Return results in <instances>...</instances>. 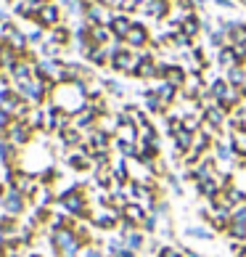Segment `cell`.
Listing matches in <instances>:
<instances>
[{
	"mask_svg": "<svg viewBox=\"0 0 246 257\" xmlns=\"http://www.w3.org/2000/svg\"><path fill=\"white\" fill-rule=\"evenodd\" d=\"M40 19H43L45 24H53L56 19H59V11H56L53 6H48V8H43V14H40Z\"/></svg>",
	"mask_w": 246,
	"mask_h": 257,
	"instance_id": "cell-17",
	"label": "cell"
},
{
	"mask_svg": "<svg viewBox=\"0 0 246 257\" xmlns=\"http://www.w3.org/2000/svg\"><path fill=\"white\" fill-rule=\"evenodd\" d=\"M193 188H196V194L201 196L204 202H214V199L225 191V186H222L217 178H212V180H204V183H193Z\"/></svg>",
	"mask_w": 246,
	"mask_h": 257,
	"instance_id": "cell-4",
	"label": "cell"
},
{
	"mask_svg": "<svg viewBox=\"0 0 246 257\" xmlns=\"http://www.w3.org/2000/svg\"><path fill=\"white\" fill-rule=\"evenodd\" d=\"M201 114H204V122H206V125H212V127H217V130L225 133V122H228L230 111H225L220 103H212V106H204Z\"/></svg>",
	"mask_w": 246,
	"mask_h": 257,
	"instance_id": "cell-3",
	"label": "cell"
},
{
	"mask_svg": "<svg viewBox=\"0 0 246 257\" xmlns=\"http://www.w3.org/2000/svg\"><path fill=\"white\" fill-rule=\"evenodd\" d=\"M148 40H151L148 27L135 22V24H132V30H130V35L125 37V45H127L130 51H140V48H146V45H148Z\"/></svg>",
	"mask_w": 246,
	"mask_h": 257,
	"instance_id": "cell-2",
	"label": "cell"
},
{
	"mask_svg": "<svg viewBox=\"0 0 246 257\" xmlns=\"http://www.w3.org/2000/svg\"><path fill=\"white\" fill-rule=\"evenodd\" d=\"M180 30H183V35H188V37H191V40L196 43V37L204 32V19L198 16L196 11H193V14H183Z\"/></svg>",
	"mask_w": 246,
	"mask_h": 257,
	"instance_id": "cell-6",
	"label": "cell"
},
{
	"mask_svg": "<svg viewBox=\"0 0 246 257\" xmlns=\"http://www.w3.org/2000/svg\"><path fill=\"white\" fill-rule=\"evenodd\" d=\"M225 236H228L230 241H246V223L230 217V225H228V231H225Z\"/></svg>",
	"mask_w": 246,
	"mask_h": 257,
	"instance_id": "cell-13",
	"label": "cell"
},
{
	"mask_svg": "<svg viewBox=\"0 0 246 257\" xmlns=\"http://www.w3.org/2000/svg\"><path fill=\"white\" fill-rule=\"evenodd\" d=\"M183 257H204V254L196 252V249H191V246H183Z\"/></svg>",
	"mask_w": 246,
	"mask_h": 257,
	"instance_id": "cell-22",
	"label": "cell"
},
{
	"mask_svg": "<svg viewBox=\"0 0 246 257\" xmlns=\"http://www.w3.org/2000/svg\"><path fill=\"white\" fill-rule=\"evenodd\" d=\"M154 90H156V96L162 98V103L167 109H172L175 106V101L180 98V90L175 88V85H169V82H164V80H156V85H154Z\"/></svg>",
	"mask_w": 246,
	"mask_h": 257,
	"instance_id": "cell-7",
	"label": "cell"
},
{
	"mask_svg": "<svg viewBox=\"0 0 246 257\" xmlns=\"http://www.w3.org/2000/svg\"><path fill=\"white\" fill-rule=\"evenodd\" d=\"M132 19L127 16V14H117L114 19H111V24H109V30H111V35L117 37V40H122L125 43V37L130 35V30H132Z\"/></svg>",
	"mask_w": 246,
	"mask_h": 257,
	"instance_id": "cell-8",
	"label": "cell"
},
{
	"mask_svg": "<svg viewBox=\"0 0 246 257\" xmlns=\"http://www.w3.org/2000/svg\"><path fill=\"white\" fill-rule=\"evenodd\" d=\"M185 80H188V69H185V66H183V64H169V69H167V74H164V82L175 85L177 90H183Z\"/></svg>",
	"mask_w": 246,
	"mask_h": 257,
	"instance_id": "cell-9",
	"label": "cell"
},
{
	"mask_svg": "<svg viewBox=\"0 0 246 257\" xmlns=\"http://www.w3.org/2000/svg\"><path fill=\"white\" fill-rule=\"evenodd\" d=\"M212 3L217 8H225V11H230V8H235V0H212Z\"/></svg>",
	"mask_w": 246,
	"mask_h": 257,
	"instance_id": "cell-20",
	"label": "cell"
},
{
	"mask_svg": "<svg viewBox=\"0 0 246 257\" xmlns=\"http://www.w3.org/2000/svg\"><path fill=\"white\" fill-rule=\"evenodd\" d=\"M172 149H175V151H180V154H183V159H185V154L193 149V133L180 130V133H177V136L172 138Z\"/></svg>",
	"mask_w": 246,
	"mask_h": 257,
	"instance_id": "cell-12",
	"label": "cell"
},
{
	"mask_svg": "<svg viewBox=\"0 0 246 257\" xmlns=\"http://www.w3.org/2000/svg\"><path fill=\"white\" fill-rule=\"evenodd\" d=\"M188 239H196V241H214L217 239V233L212 231L209 225H185V231H183Z\"/></svg>",
	"mask_w": 246,
	"mask_h": 257,
	"instance_id": "cell-10",
	"label": "cell"
},
{
	"mask_svg": "<svg viewBox=\"0 0 246 257\" xmlns=\"http://www.w3.org/2000/svg\"><path fill=\"white\" fill-rule=\"evenodd\" d=\"M241 96H243V101H246V82L241 85Z\"/></svg>",
	"mask_w": 246,
	"mask_h": 257,
	"instance_id": "cell-23",
	"label": "cell"
},
{
	"mask_svg": "<svg viewBox=\"0 0 246 257\" xmlns=\"http://www.w3.org/2000/svg\"><path fill=\"white\" fill-rule=\"evenodd\" d=\"M146 249H148V257H156L159 252H162V244H159L156 239H151V241H146Z\"/></svg>",
	"mask_w": 246,
	"mask_h": 257,
	"instance_id": "cell-19",
	"label": "cell"
},
{
	"mask_svg": "<svg viewBox=\"0 0 246 257\" xmlns=\"http://www.w3.org/2000/svg\"><path fill=\"white\" fill-rule=\"evenodd\" d=\"M156 257H183V246H177V244H164L162 252H159Z\"/></svg>",
	"mask_w": 246,
	"mask_h": 257,
	"instance_id": "cell-16",
	"label": "cell"
},
{
	"mask_svg": "<svg viewBox=\"0 0 246 257\" xmlns=\"http://www.w3.org/2000/svg\"><path fill=\"white\" fill-rule=\"evenodd\" d=\"M238 6H243V8H246V0H238Z\"/></svg>",
	"mask_w": 246,
	"mask_h": 257,
	"instance_id": "cell-24",
	"label": "cell"
},
{
	"mask_svg": "<svg viewBox=\"0 0 246 257\" xmlns=\"http://www.w3.org/2000/svg\"><path fill=\"white\" fill-rule=\"evenodd\" d=\"M159 228H162V225H159V217H156L154 212H148V215H146V220L140 223V231H143V233H151V236H154Z\"/></svg>",
	"mask_w": 246,
	"mask_h": 257,
	"instance_id": "cell-15",
	"label": "cell"
},
{
	"mask_svg": "<svg viewBox=\"0 0 246 257\" xmlns=\"http://www.w3.org/2000/svg\"><path fill=\"white\" fill-rule=\"evenodd\" d=\"M225 80H228V85H233V88H241L246 82V66H233V69H228L225 72Z\"/></svg>",
	"mask_w": 246,
	"mask_h": 257,
	"instance_id": "cell-14",
	"label": "cell"
},
{
	"mask_svg": "<svg viewBox=\"0 0 246 257\" xmlns=\"http://www.w3.org/2000/svg\"><path fill=\"white\" fill-rule=\"evenodd\" d=\"M214 61H217V66H220V69H233V66H241L238 64V59H235V51L230 48V45H225V48H220L214 53Z\"/></svg>",
	"mask_w": 246,
	"mask_h": 257,
	"instance_id": "cell-11",
	"label": "cell"
},
{
	"mask_svg": "<svg viewBox=\"0 0 246 257\" xmlns=\"http://www.w3.org/2000/svg\"><path fill=\"white\" fill-rule=\"evenodd\" d=\"M109 90L114 93V96H125V88H122L119 82H109Z\"/></svg>",
	"mask_w": 246,
	"mask_h": 257,
	"instance_id": "cell-21",
	"label": "cell"
},
{
	"mask_svg": "<svg viewBox=\"0 0 246 257\" xmlns=\"http://www.w3.org/2000/svg\"><path fill=\"white\" fill-rule=\"evenodd\" d=\"M146 215H148V209L143 207V202H130L125 209H122V220L135 225V228H140V223L146 220Z\"/></svg>",
	"mask_w": 246,
	"mask_h": 257,
	"instance_id": "cell-5",
	"label": "cell"
},
{
	"mask_svg": "<svg viewBox=\"0 0 246 257\" xmlns=\"http://www.w3.org/2000/svg\"><path fill=\"white\" fill-rule=\"evenodd\" d=\"M138 64H140V56H135V51H130V48H122V51L114 56V59H111V66H114L117 72L132 74V77H135Z\"/></svg>",
	"mask_w": 246,
	"mask_h": 257,
	"instance_id": "cell-1",
	"label": "cell"
},
{
	"mask_svg": "<svg viewBox=\"0 0 246 257\" xmlns=\"http://www.w3.org/2000/svg\"><path fill=\"white\" fill-rule=\"evenodd\" d=\"M228 249L233 257H246V241H230Z\"/></svg>",
	"mask_w": 246,
	"mask_h": 257,
	"instance_id": "cell-18",
	"label": "cell"
}]
</instances>
